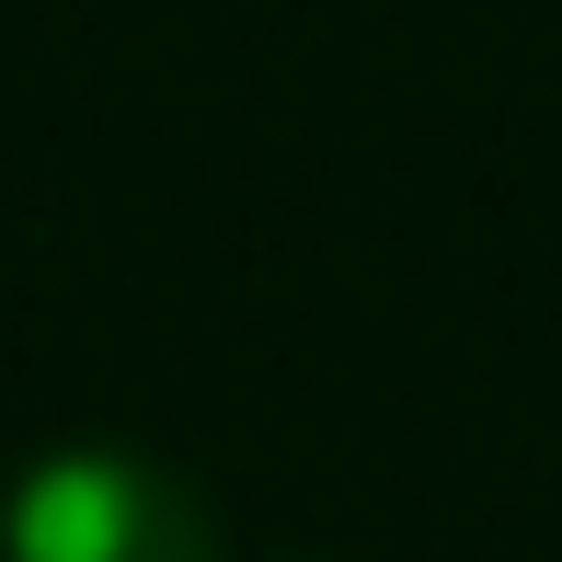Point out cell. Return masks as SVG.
Wrapping results in <instances>:
<instances>
[{
	"mask_svg": "<svg viewBox=\"0 0 562 562\" xmlns=\"http://www.w3.org/2000/svg\"><path fill=\"white\" fill-rule=\"evenodd\" d=\"M0 562H218V517L138 448H46L0 494Z\"/></svg>",
	"mask_w": 562,
	"mask_h": 562,
	"instance_id": "6da1fadb",
	"label": "cell"
}]
</instances>
